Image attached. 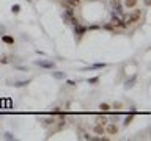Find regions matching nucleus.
Here are the masks:
<instances>
[{
	"mask_svg": "<svg viewBox=\"0 0 151 141\" xmlns=\"http://www.w3.org/2000/svg\"><path fill=\"white\" fill-rule=\"evenodd\" d=\"M0 63H2V64H6V63H9V61H8L6 56H3V58H0Z\"/></svg>",
	"mask_w": 151,
	"mask_h": 141,
	"instance_id": "obj_22",
	"label": "nucleus"
},
{
	"mask_svg": "<svg viewBox=\"0 0 151 141\" xmlns=\"http://www.w3.org/2000/svg\"><path fill=\"white\" fill-rule=\"evenodd\" d=\"M107 122H109V119H107V116H104V115H99V116H96V124L106 125Z\"/></svg>",
	"mask_w": 151,
	"mask_h": 141,
	"instance_id": "obj_15",
	"label": "nucleus"
},
{
	"mask_svg": "<svg viewBox=\"0 0 151 141\" xmlns=\"http://www.w3.org/2000/svg\"><path fill=\"white\" fill-rule=\"evenodd\" d=\"M134 118H135V111H131L129 115H127V116L124 118V119H123V125L127 127V125H129L132 121H134Z\"/></svg>",
	"mask_w": 151,
	"mask_h": 141,
	"instance_id": "obj_10",
	"label": "nucleus"
},
{
	"mask_svg": "<svg viewBox=\"0 0 151 141\" xmlns=\"http://www.w3.org/2000/svg\"><path fill=\"white\" fill-rule=\"evenodd\" d=\"M5 33V28H3V25H0V35H3Z\"/></svg>",
	"mask_w": 151,
	"mask_h": 141,
	"instance_id": "obj_24",
	"label": "nucleus"
},
{
	"mask_svg": "<svg viewBox=\"0 0 151 141\" xmlns=\"http://www.w3.org/2000/svg\"><path fill=\"white\" fill-rule=\"evenodd\" d=\"M87 83H88V85H98V83H99V77H98V75H96V77H90V78L87 80Z\"/></svg>",
	"mask_w": 151,
	"mask_h": 141,
	"instance_id": "obj_18",
	"label": "nucleus"
},
{
	"mask_svg": "<svg viewBox=\"0 0 151 141\" xmlns=\"http://www.w3.org/2000/svg\"><path fill=\"white\" fill-rule=\"evenodd\" d=\"M110 25H112L113 28H126L124 22H123V19H121V17H118V14H115V13H113V16H112Z\"/></svg>",
	"mask_w": 151,
	"mask_h": 141,
	"instance_id": "obj_3",
	"label": "nucleus"
},
{
	"mask_svg": "<svg viewBox=\"0 0 151 141\" xmlns=\"http://www.w3.org/2000/svg\"><path fill=\"white\" fill-rule=\"evenodd\" d=\"M27 2H28V3H32V0H27Z\"/></svg>",
	"mask_w": 151,
	"mask_h": 141,
	"instance_id": "obj_27",
	"label": "nucleus"
},
{
	"mask_svg": "<svg viewBox=\"0 0 151 141\" xmlns=\"http://www.w3.org/2000/svg\"><path fill=\"white\" fill-rule=\"evenodd\" d=\"M142 16H143V9H134L132 13L126 14V16L123 17V22H124V25H126V27H129V25H134V24L140 22Z\"/></svg>",
	"mask_w": 151,
	"mask_h": 141,
	"instance_id": "obj_1",
	"label": "nucleus"
},
{
	"mask_svg": "<svg viewBox=\"0 0 151 141\" xmlns=\"http://www.w3.org/2000/svg\"><path fill=\"white\" fill-rule=\"evenodd\" d=\"M80 2H82V0H66V5H69V6H73V8H77L80 5Z\"/></svg>",
	"mask_w": 151,
	"mask_h": 141,
	"instance_id": "obj_16",
	"label": "nucleus"
},
{
	"mask_svg": "<svg viewBox=\"0 0 151 141\" xmlns=\"http://www.w3.org/2000/svg\"><path fill=\"white\" fill-rule=\"evenodd\" d=\"M11 13L13 14H19V13H21V5H19V3L11 5Z\"/></svg>",
	"mask_w": 151,
	"mask_h": 141,
	"instance_id": "obj_17",
	"label": "nucleus"
},
{
	"mask_svg": "<svg viewBox=\"0 0 151 141\" xmlns=\"http://www.w3.org/2000/svg\"><path fill=\"white\" fill-rule=\"evenodd\" d=\"M33 64L40 66V68H44V69H54L55 68V63L52 60H35Z\"/></svg>",
	"mask_w": 151,
	"mask_h": 141,
	"instance_id": "obj_2",
	"label": "nucleus"
},
{
	"mask_svg": "<svg viewBox=\"0 0 151 141\" xmlns=\"http://www.w3.org/2000/svg\"><path fill=\"white\" fill-rule=\"evenodd\" d=\"M135 82H137V75H132V77H129V78L124 82V88H126V89H131V88L135 85Z\"/></svg>",
	"mask_w": 151,
	"mask_h": 141,
	"instance_id": "obj_8",
	"label": "nucleus"
},
{
	"mask_svg": "<svg viewBox=\"0 0 151 141\" xmlns=\"http://www.w3.org/2000/svg\"><path fill=\"white\" fill-rule=\"evenodd\" d=\"M85 31H87V27L80 25V24H77V25H74V33H76V36L82 38V36L85 35Z\"/></svg>",
	"mask_w": 151,
	"mask_h": 141,
	"instance_id": "obj_5",
	"label": "nucleus"
},
{
	"mask_svg": "<svg viewBox=\"0 0 151 141\" xmlns=\"http://www.w3.org/2000/svg\"><path fill=\"white\" fill-rule=\"evenodd\" d=\"M139 5V0H124V8L127 9H134Z\"/></svg>",
	"mask_w": 151,
	"mask_h": 141,
	"instance_id": "obj_11",
	"label": "nucleus"
},
{
	"mask_svg": "<svg viewBox=\"0 0 151 141\" xmlns=\"http://www.w3.org/2000/svg\"><path fill=\"white\" fill-rule=\"evenodd\" d=\"M52 77L57 78V80H63V78H66V74L63 70H54V72H52Z\"/></svg>",
	"mask_w": 151,
	"mask_h": 141,
	"instance_id": "obj_14",
	"label": "nucleus"
},
{
	"mask_svg": "<svg viewBox=\"0 0 151 141\" xmlns=\"http://www.w3.org/2000/svg\"><path fill=\"white\" fill-rule=\"evenodd\" d=\"M118 125L115 124V122H107L106 124V133L107 135H118Z\"/></svg>",
	"mask_w": 151,
	"mask_h": 141,
	"instance_id": "obj_4",
	"label": "nucleus"
},
{
	"mask_svg": "<svg viewBox=\"0 0 151 141\" xmlns=\"http://www.w3.org/2000/svg\"><path fill=\"white\" fill-rule=\"evenodd\" d=\"M112 2H113V3H118V2H120V0H112Z\"/></svg>",
	"mask_w": 151,
	"mask_h": 141,
	"instance_id": "obj_26",
	"label": "nucleus"
},
{
	"mask_svg": "<svg viewBox=\"0 0 151 141\" xmlns=\"http://www.w3.org/2000/svg\"><path fill=\"white\" fill-rule=\"evenodd\" d=\"M5 138H6V140H14V136L9 133V132H6V133H5Z\"/></svg>",
	"mask_w": 151,
	"mask_h": 141,
	"instance_id": "obj_21",
	"label": "nucleus"
},
{
	"mask_svg": "<svg viewBox=\"0 0 151 141\" xmlns=\"http://www.w3.org/2000/svg\"><path fill=\"white\" fill-rule=\"evenodd\" d=\"M110 107L113 108V110H121L124 105H123V102H113V105H110Z\"/></svg>",
	"mask_w": 151,
	"mask_h": 141,
	"instance_id": "obj_19",
	"label": "nucleus"
},
{
	"mask_svg": "<svg viewBox=\"0 0 151 141\" xmlns=\"http://www.w3.org/2000/svg\"><path fill=\"white\" fill-rule=\"evenodd\" d=\"M0 36H2V42H5L6 46H14V38L11 35H5L3 33V35H0Z\"/></svg>",
	"mask_w": 151,
	"mask_h": 141,
	"instance_id": "obj_7",
	"label": "nucleus"
},
{
	"mask_svg": "<svg viewBox=\"0 0 151 141\" xmlns=\"http://www.w3.org/2000/svg\"><path fill=\"white\" fill-rule=\"evenodd\" d=\"M145 5H146V6H148V5H150V0H145Z\"/></svg>",
	"mask_w": 151,
	"mask_h": 141,
	"instance_id": "obj_25",
	"label": "nucleus"
},
{
	"mask_svg": "<svg viewBox=\"0 0 151 141\" xmlns=\"http://www.w3.org/2000/svg\"><path fill=\"white\" fill-rule=\"evenodd\" d=\"M54 124H57V121H55V118H54V116L46 118V119L42 121V127H50V125H54Z\"/></svg>",
	"mask_w": 151,
	"mask_h": 141,
	"instance_id": "obj_12",
	"label": "nucleus"
},
{
	"mask_svg": "<svg viewBox=\"0 0 151 141\" xmlns=\"http://www.w3.org/2000/svg\"><path fill=\"white\" fill-rule=\"evenodd\" d=\"M93 133H96V135H106V125L96 124V125L93 127Z\"/></svg>",
	"mask_w": 151,
	"mask_h": 141,
	"instance_id": "obj_9",
	"label": "nucleus"
},
{
	"mask_svg": "<svg viewBox=\"0 0 151 141\" xmlns=\"http://www.w3.org/2000/svg\"><path fill=\"white\" fill-rule=\"evenodd\" d=\"M8 83L14 88H22V86H27L30 83V80H14V82H8Z\"/></svg>",
	"mask_w": 151,
	"mask_h": 141,
	"instance_id": "obj_6",
	"label": "nucleus"
},
{
	"mask_svg": "<svg viewBox=\"0 0 151 141\" xmlns=\"http://www.w3.org/2000/svg\"><path fill=\"white\" fill-rule=\"evenodd\" d=\"M68 85H69V86H76V82H74V80H68Z\"/></svg>",
	"mask_w": 151,
	"mask_h": 141,
	"instance_id": "obj_23",
	"label": "nucleus"
},
{
	"mask_svg": "<svg viewBox=\"0 0 151 141\" xmlns=\"http://www.w3.org/2000/svg\"><path fill=\"white\" fill-rule=\"evenodd\" d=\"M99 110H101L102 113H109L112 110V107H110V103H107V102H101L99 103Z\"/></svg>",
	"mask_w": 151,
	"mask_h": 141,
	"instance_id": "obj_13",
	"label": "nucleus"
},
{
	"mask_svg": "<svg viewBox=\"0 0 151 141\" xmlns=\"http://www.w3.org/2000/svg\"><path fill=\"white\" fill-rule=\"evenodd\" d=\"M99 68H106V63H98V64L91 66V69H99Z\"/></svg>",
	"mask_w": 151,
	"mask_h": 141,
	"instance_id": "obj_20",
	"label": "nucleus"
}]
</instances>
